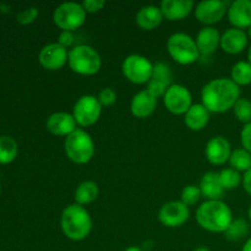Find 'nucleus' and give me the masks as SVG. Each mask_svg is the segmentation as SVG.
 I'll return each instance as SVG.
<instances>
[{
    "mask_svg": "<svg viewBox=\"0 0 251 251\" xmlns=\"http://www.w3.org/2000/svg\"><path fill=\"white\" fill-rule=\"evenodd\" d=\"M157 107V98L147 90L140 91L132 97L130 109L131 114L139 119H146L151 117Z\"/></svg>",
    "mask_w": 251,
    "mask_h": 251,
    "instance_id": "18",
    "label": "nucleus"
},
{
    "mask_svg": "<svg viewBox=\"0 0 251 251\" xmlns=\"http://www.w3.org/2000/svg\"><path fill=\"white\" fill-rule=\"evenodd\" d=\"M210 110L201 103H196L190 107V109L185 113L184 122L185 125L193 131H201L207 126L210 122Z\"/></svg>",
    "mask_w": 251,
    "mask_h": 251,
    "instance_id": "23",
    "label": "nucleus"
},
{
    "mask_svg": "<svg viewBox=\"0 0 251 251\" xmlns=\"http://www.w3.org/2000/svg\"><path fill=\"white\" fill-rule=\"evenodd\" d=\"M161 11L163 17L169 21H179L189 16L194 9L191 0H163L161 2Z\"/></svg>",
    "mask_w": 251,
    "mask_h": 251,
    "instance_id": "21",
    "label": "nucleus"
},
{
    "mask_svg": "<svg viewBox=\"0 0 251 251\" xmlns=\"http://www.w3.org/2000/svg\"><path fill=\"white\" fill-rule=\"evenodd\" d=\"M163 14L161 11V7L154 6V5H147L141 7L136 14V24L140 28L152 31L157 28L163 21Z\"/></svg>",
    "mask_w": 251,
    "mask_h": 251,
    "instance_id": "24",
    "label": "nucleus"
},
{
    "mask_svg": "<svg viewBox=\"0 0 251 251\" xmlns=\"http://www.w3.org/2000/svg\"><path fill=\"white\" fill-rule=\"evenodd\" d=\"M190 211L181 201H169L161 207L158 212V220L168 228L181 227L188 222Z\"/></svg>",
    "mask_w": 251,
    "mask_h": 251,
    "instance_id": "11",
    "label": "nucleus"
},
{
    "mask_svg": "<svg viewBox=\"0 0 251 251\" xmlns=\"http://www.w3.org/2000/svg\"><path fill=\"white\" fill-rule=\"evenodd\" d=\"M240 100V88L232 78H215L206 83L201 91V104L210 113H225L234 108Z\"/></svg>",
    "mask_w": 251,
    "mask_h": 251,
    "instance_id": "1",
    "label": "nucleus"
},
{
    "mask_svg": "<svg viewBox=\"0 0 251 251\" xmlns=\"http://www.w3.org/2000/svg\"><path fill=\"white\" fill-rule=\"evenodd\" d=\"M248 61L251 64V46L249 48V51H248Z\"/></svg>",
    "mask_w": 251,
    "mask_h": 251,
    "instance_id": "42",
    "label": "nucleus"
},
{
    "mask_svg": "<svg viewBox=\"0 0 251 251\" xmlns=\"http://www.w3.org/2000/svg\"><path fill=\"white\" fill-rule=\"evenodd\" d=\"M37 16H38V9L32 6L28 7V9H25L22 10V11H20L19 14H17L16 20L17 22L21 25H29L37 19Z\"/></svg>",
    "mask_w": 251,
    "mask_h": 251,
    "instance_id": "34",
    "label": "nucleus"
},
{
    "mask_svg": "<svg viewBox=\"0 0 251 251\" xmlns=\"http://www.w3.org/2000/svg\"><path fill=\"white\" fill-rule=\"evenodd\" d=\"M102 108L96 96L85 95L78 98L74 105L73 115L77 125H80L81 127H88L100 120Z\"/></svg>",
    "mask_w": 251,
    "mask_h": 251,
    "instance_id": "9",
    "label": "nucleus"
},
{
    "mask_svg": "<svg viewBox=\"0 0 251 251\" xmlns=\"http://www.w3.org/2000/svg\"><path fill=\"white\" fill-rule=\"evenodd\" d=\"M228 12V2L222 0H206L195 7V16L201 24L212 26L225 17Z\"/></svg>",
    "mask_w": 251,
    "mask_h": 251,
    "instance_id": "13",
    "label": "nucleus"
},
{
    "mask_svg": "<svg viewBox=\"0 0 251 251\" xmlns=\"http://www.w3.org/2000/svg\"><path fill=\"white\" fill-rule=\"evenodd\" d=\"M233 220L232 210L222 200L205 201L196 210L199 226L211 233H225Z\"/></svg>",
    "mask_w": 251,
    "mask_h": 251,
    "instance_id": "2",
    "label": "nucleus"
},
{
    "mask_svg": "<svg viewBox=\"0 0 251 251\" xmlns=\"http://www.w3.org/2000/svg\"><path fill=\"white\" fill-rule=\"evenodd\" d=\"M227 14L234 28H249L251 26V0H235L230 2Z\"/></svg>",
    "mask_w": 251,
    "mask_h": 251,
    "instance_id": "17",
    "label": "nucleus"
},
{
    "mask_svg": "<svg viewBox=\"0 0 251 251\" xmlns=\"http://www.w3.org/2000/svg\"><path fill=\"white\" fill-rule=\"evenodd\" d=\"M0 191H1V188H0Z\"/></svg>",
    "mask_w": 251,
    "mask_h": 251,
    "instance_id": "45",
    "label": "nucleus"
},
{
    "mask_svg": "<svg viewBox=\"0 0 251 251\" xmlns=\"http://www.w3.org/2000/svg\"><path fill=\"white\" fill-rule=\"evenodd\" d=\"M123 75L127 81L135 85L149 83L153 73V64L144 55L131 54L126 56L122 65Z\"/></svg>",
    "mask_w": 251,
    "mask_h": 251,
    "instance_id": "8",
    "label": "nucleus"
},
{
    "mask_svg": "<svg viewBox=\"0 0 251 251\" xmlns=\"http://www.w3.org/2000/svg\"><path fill=\"white\" fill-rule=\"evenodd\" d=\"M82 6L87 14H96L105 6L104 0H85Z\"/></svg>",
    "mask_w": 251,
    "mask_h": 251,
    "instance_id": "35",
    "label": "nucleus"
},
{
    "mask_svg": "<svg viewBox=\"0 0 251 251\" xmlns=\"http://www.w3.org/2000/svg\"><path fill=\"white\" fill-rule=\"evenodd\" d=\"M75 42V36H74L73 32L70 31H61L60 34L58 37V43L60 44L61 47L68 49L69 47H71Z\"/></svg>",
    "mask_w": 251,
    "mask_h": 251,
    "instance_id": "37",
    "label": "nucleus"
},
{
    "mask_svg": "<svg viewBox=\"0 0 251 251\" xmlns=\"http://www.w3.org/2000/svg\"><path fill=\"white\" fill-rule=\"evenodd\" d=\"M60 227L64 235L73 242H81L90 235L92 220L83 206L71 203L63 210L60 216Z\"/></svg>",
    "mask_w": 251,
    "mask_h": 251,
    "instance_id": "3",
    "label": "nucleus"
},
{
    "mask_svg": "<svg viewBox=\"0 0 251 251\" xmlns=\"http://www.w3.org/2000/svg\"><path fill=\"white\" fill-rule=\"evenodd\" d=\"M234 114L240 123L249 124L251 123V100L247 98H240L234 105Z\"/></svg>",
    "mask_w": 251,
    "mask_h": 251,
    "instance_id": "31",
    "label": "nucleus"
},
{
    "mask_svg": "<svg viewBox=\"0 0 251 251\" xmlns=\"http://www.w3.org/2000/svg\"><path fill=\"white\" fill-rule=\"evenodd\" d=\"M68 64L74 73L92 76L100 70L102 59L95 48L87 44H80L69 51Z\"/></svg>",
    "mask_w": 251,
    "mask_h": 251,
    "instance_id": "4",
    "label": "nucleus"
},
{
    "mask_svg": "<svg viewBox=\"0 0 251 251\" xmlns=\"http://www.w3.org/2000/svg\"><path fill=\"white\" fill-rule=\"evenodd\" d=\"M97 98L102 107H112L117 102V93L113 88L107 87L100 91Z\"/></svg>",
    "mask_w": 251,
    "mask_h": 251,
    "instance_id": "33",
    "label": "nucleus"
},
{
    "mask_svg": "<svg viewBox=\"0 0 251 251\" xmlns=\"http://www.w3.org/2000/svg\"><path fill=\"white\" fill-rule=\"evenodd\" d=\"M64 150L66 157L71 162L76 164H86L95 154V142L85 130L76 129L65 139Z\"/></svg>",
    "mask_w": 251,
    "mask_h": 251,
    "instance_id": "5",
    "label": "nucleus"
},
{
    "mask_svg": "<svg viewBox=\"0 0 251 251\" xmlns=\"http://www.w3.org/2000/svg\"><path fill=\"white\" fill-rule=\"evenodd\" d=\"M47 129L54 136H66L77 129V123L73 114L66 112H56L49 115Z\"/></svg>",
    "mask_w": 251,
    "mask_h": 251,
    "instance_id": "16",
    "label": "nucleus"
},
{
    "mask_svg": "<svg viewBox=\"0 0 251 251\" xmlns=\"http://www.w3.org/2000/svg\"><path fill=\"white\" fill-rule=\"evenodd\" d=\"M248 38H250L251 39V26L249 27V28H248Z\"/></svg>",
    "mask_w": 251,
    "mask_h": 251,
    "instance_id": "43",
    "label": "nucleus"
},
{
    "mask_svg": "<svg viewBox=\"0 0 251 251\" xmlns=\"http://www.w3.org/2000/svg\"><path fill=\"white\" fill-rule=\"evenodd\" d=\"M248 34L244 29L229 28L221 36V48L223 51L228 54H239L247 48L248 46Z\"/></svg>",
    "mask_w": 251,
    "mask_h": 251,
    "instance_id": "20",
    "label": "nucleus"
},
{
    "mask_svg": "<svg viewBox=\"0 0 251 251\" xmlns=\"http://www.w3.org/2000/svg\"><path fill=\"white\" fill-rule=\"evenodd\" d=\"M202 198V194H201V190L199 186L195 185H186L185 188L181 190V195H180V201L189 206H194L195 203L199 202V200Z\"/></svg>",
    "mask_w": 251,
    "mask_h": 251,
    "instance_id": "32",
    "label": "nucleus"
},
{
    "mask_svg": "<svg viewBox=\"0 0 251 251\" xmlns=\"http://www.w3.org/2000/svg\"><path fill=\"white\" fill-rule=\"evenodd\" d=\"M167 50L173 60L180 65H190L200 58L195 39L183 32L173 33L167 41Z\"/></svg>",
    "mask_w": 251,
    "mask_h": 251,
    "instance_id": "6",
    "label": "nucleus"
},
{
    "mask_svg": "<svg viewBox=\"0 0 251 251\" xmlns=\"http://www.w3.org/2000/svg\"><path fill=\"white\" fill-rule=\"evenodd\" d=\"M248 233H249V225H248L247 221L243 220V218H237V220H233L225 234L229 242H238V240L247 237Z\"/></svg>",
    "mask_w": 251,
    "mask_h": 251,
    "instance_id": "29",
    "label": "nucleus"
},
{
    "mask_svg": "<svg viewBox=\"0 0 251 251\" xmlns=\"http://www.w3.org/2000/svg\"><path fill=\"white\" fill-rule=\"evenodd\" d=\"M195 42L200 56H210L221 46V34L215 27L206 26L202 29H200V32L196 36Z\"/></svg>",
    "mask_w": 251,
    "mask_h": 251,
    "instance_id": "19",
    "label": "nucleus"
},
{
    "mask_svg": "<svg viewBox=\"0 0 251 251\" xmlns=\"http://www.w3.org/2000/svg\"><path fill=\"white\" fill-rule=\"evenodd\" d=\"M87 12L83 9L82 4L77 2H64L59 5L53 14V21L61 31H75L80 28L86 21Z\"/></svg>",
    "mask_w": 251,
    "mask_h": 251,
    "instance_id": "7",
    "label": "nucleus"
},
{
    "mask_svg": "<svg viewBox=\"0 0 251 251\" xmlns=\"http://www.w3.org/2000/svg\"><path fill=\"white\" fill-rule=\"evenodd\" d=\"M163 102L167 109L174 115H185V113L193 105L191 93L185 86L172 85L163 96Z\"/></svg>",
    "mask_w": 251,
    "mask_h": 251,
    "instance_id": "10",
    "label": "nucleus"
},
{
    "mask_svg": "<svg viewBox=\"0 0 251 251\" xmlns=\"http://www.w3.org/2000/svg\"><path fill=\"white\" fill-rule=\"evenodd\" d=\"M68 49L61 47L58 42L44 46L38 54V61L42 68L49 71H56L63 69L68 63Z\"/></svg>",
    "mask_w": 251,
    "mask_h": 251,
    "instance_id": "12",
    "label": "nucleus"
},
{
    "mask_svg": "<svg viewBox=\"0 0 251 251\" xmlns=\"http://www.w3.org/2000/svg\"><path fill=\"white\" fill-rule=\"evenodd\" d=\"M240 140H242L243 149L251 153V123L244 125L242 132H240Z\"/></svg>",
    "mask_w": 251,
    "mask_h": 251,
    "instance_id": "36",
    "label": "nucleus"
},
{
    "mask_svg": "<svg viewBox=\"0 0 251 251\" xmlns=\"http://www.w3.org/2000/svg\"><path fill=\"white\" fill-rule=\"evenodd\" d=\"M194 251H211V250L206 247H199V248H196Z\"/></svg>",
    "mask_w": 251,
    "mask_h": 251,
    "instance_id": "41",
    "label": "nucleus"
},
{
    "mask_svg": "<svg viewBox=\"0 0 251 251\" xmlns=\"http://www.w3.org/2000/svg\"><path fill=\"white\" fill-rule=\"evenodd\" d=\"M172 78H173V74H172L171 68L164 63H156L153 65V73H152L151 80L147 83L146 90L158 100L163 97L167 90L173 85Z\"/></svg>",
    "mask_w": 251,
    "mask_h": 251,
    "instance_id": "14",
    "label": "nucleus"
},
{
    "mask_svg": "<svg viewBox=\"0 0 251 251\" xmlns=\"http://www.w3.org/2000/svg\"><path fill=\"white\" fill-rule=\"evenodd\" d=\"M230 168L237 172H244L247 173L251 169V153L245 149H237L232 151L229 157Z\"/></svg>",
    "mask_w": 251,
    "mask_h": 251,
    "instance_id": "27",
    "label": "nucleus"
},
{
    "mask_svg": "<svg viewBox=\"0 0 251 251\" xmlns=\"http://www.w3.org/2000/svg\"><path fill=\"white\" fill-rule=\"evenodd\" d=\"M125 251H142V249L139 247H130V248H127Z\"/></svg>",
    "mask_w": 251,
    "mask_h": 251,
    "instance_id": "40",
    "label": "nucleus"
},
{
    "mask_svg": "<svg viewBox=\"0 0 251 251\" xmlns=\"http://www.w3.org/2000/svg\"><path fill=\"white\" fill-rule=\"evenodd\" d=\"M220 180L222 184L223 189L226 190H234L238 186L240 185V183L243 181L242 176H240L239 172L234 171L232 168H226L223 171H221L220 173Z\"/></svg>",
    "mask_w": 251,
    "mask_h": 251,
    "instance_id": "30",
    "label": "nucleus"
},
{
    "mask_svg": "<svg viewBox=\"0 0 251 251\" xmlns=\"http://www.w3.org/2000/svg\"><path fill=\"white\" fill-rule=\"evenodd\" d=\"M199 188H200L202 196L207 199V201L221 200L223 193H225V189L220 180V174L217 172H207L206 174H203Z\"/></svg>",
    "mask_w": 251,
    "mask_h": 251,
    "instance_id": "22",
    "label": "nucleus"
},
{
    "mask_svg": "<svg viewBox=\"0 0 251 251\" xmlns=\"http://www.w3.org/2000/svg\"><path fill=\"white\" fill-rule=\"evenodd\" d=\"M243 185H244L245 191L251 196V169L244 173V176H243Z\"/></svg>",
    "mask_w": 251,
    "mask_h": 251,
    "instance_id": "38",
    "label": "nucleus"
},
{
    "mask_svg": "<svg viewBox=\"0 0 251 251\" xmlns=\"http://www.w3.org/2000/svg\"><path fill=\"white\" fill-rule=\"evenodd\" d=\"M205 154L211 164L222 166L226 162L229 161V157L232 154L229 141L223 136L212 137L206 145Z\"/></svg>",
    "mask_w": 251,
    "mask_h": 251,
    "instance_id": "15",
    "label": "nucleus"
},
{
    "mask_svg": "<svg viewBox=\"0 0 251 251\" xmlns=\"http://www.w3.org/2000/svg\"><path fill=\"white\" fill-rule=\"evenodd\" d=\"M100 195V188L97 183L92 180H86L77 186L75 191V203L81 206L92 203L93 201L97 200Z\"/></svg>",
    "mask_w": 251,
    "mask_h": 251,
    "instance_id": "25",
    "label": "nucleus"
},
{
    "mask_svg": "<svg viewBox=\"0 0 251 251\" xmlns=\"http://www.w3.org/2000/svg\"><path fill=\"white\" fill-rule=\"evenodd\" d=\"M230 78L238 86H248L251 83V64L249 61H238L230 71Z\"/></svg>",
    "mask_w": 251,
    "mask_h": 251,
    "instance_id": "28",
    "label": "nucleus"
},
{
    "mask_svg": "<svg viewBox=\"0 0 251 251\" xmlns=\"http://www.w3.org/2000/svg\"><path fill=\"white\" fill-rule=\"evenodd\" d=\"M17 142L11 136H0V164H9L17 156Z\"/></svg>",
    "mask_w": 251,
    "mask_h": 251,
    "instance_id": "26",
    "label": "nucleus"
},
{
    "mask_svg": "<svg viewBox=\"0 0 251 251\" xmlns=\"http://www.w3.org/2000/svg\"><path fill=\"white\" fill-rule=\"evenodd\" d=\"M242 251H251V238L247 240V243H245L244 247H243Z\"/></svg>",
    "mask_w": 251,
    "mask_h": 251,
    "instance_id": "39",
    "label": "nucleus"
},
{
    "mask_svg": "<svg viewBox=\"0 0 251 251\" xmlns=\"http://www.w3.org/2000/svg\"><path fill=\"white\" fill-rule=\"evenodd\" d=\"M248 215H249V218H250V221H251V206H250L249 211H248Z\"/></svg>",
    "mask_w": 251,
    "mask_h": 251,
    "instance_id": "44",
    "label": "nucleus"
}]
</instances>
